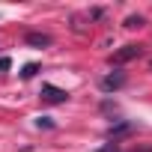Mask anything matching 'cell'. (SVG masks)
<instances>
[{"instance_id":"cell-2","label":"cell","mask_w":152,"mask_h":152,"mask_svg":"<svg viewBox=\"0 0 152 152\" xmlns=\"http://www.w3.org/2000/svg\"><path fill=\"white\" fill-rule=\"evenodd\" d=\"M125 84V72H119V69H113L110 75H104V78H102V93H116L119 87Z\"/></svg>"},{"instance_id":"cell-5","label":"cell","mask_w":152,"mask_h":152,"mask_svg":"<svg viewBox=\"0 0 152 152\" xmlns=\"http://www.w3.org/2000/svg\"><path fill=\"white\" fill-rule=\"evenodd\" d=\"M128 131H131V125H128V122H119V125H110V128H107V137L116 140V137H122V134H128Z\"/></svg>"},{"instance_id":"cell-9","label":"cell","mask_w":152,"mask_h":152,"mask_svg":"<svg viewBox=\"0 0 152 152\" xmlns=\"http://www.w3.org/2000/svg\"><path fill=\"white\" fill-rule=\"evenodd\" d=\"M9 69V57H0V72H6Z\"/></svg>"},{"instance_id":"cell-4","label":"cell","mask_w":152,"mask_h":152,"mask_svg":"<svg viewBox=\"0 0 152 152\" xmlns=\"http://www.w3.org/2000/svg\"><path fill=\"white\" fill-rule=\"evenodd\" d=\"M24 42H27L30 48H48V45H51V36H48V33H27Z\"/></svg>"},{"instance_id":"cell-1","label":"cell","mask_w":152,"mask_h":152,"mask_svg":"<svg viewBox=\"0 0 152 152\" xmlns=\"http://www.w3.org/2000/svg\"><path fill=\"white\" fill-rule=\"evenodd\" d=\"M140 54H143L140 45H122L119 51L110 54V66H122V63H128V60H137Z\"/></svg>"},{"instance_id":"cell-8","label":"cell","mask_w":152,"mask_h":152,"mask_svg":"<svg viewBox=\"0 0 152 152\" xmlns=\"http://www.w3.org/2000/svg\"><path fill=\"white\" fill-rule=\"evenodd\" d=\"M96 152H116V143H107V146H102V149H96Z\"/></svg>"},{"instance_id":"cell-6","label":"cell","mask_w":152,"mask_h":152,"mask_svg":"<svg viewBox=\"0 0 152 152\" xmlns=\"http://www.w3.org/2000/svg\"><path fill=\"white\" fill-rule=\"evenodd\" d=\"M36 72H39V66H36V63H27V66H24V72H21V78H24V81H30Z\"/></svg>"},{"instance_id":"cell-7","label":"cell","mask_w":152,"mask_h":152,"mask_svg":"<svg viewBox=\"0 0 152 152\" xmlns=\"http://www.w3.org/2000/svg\"><path fill=\"white\" fill-rule=\"evenodd\" d=\"M125 27L128 30H137V27H143V18L140 15H131V18H125Z\"/></svg>"},{"instance_id":"cell-3","label":"cell","mask_w":152,"mask_h":152,"mask_svg":"<svg viewBox=\"0 0 152 152\" xmlns=\"http://www.w3.org/2000/svg\"><path fill=\"white\" fill-rule=\"evenodd\" d=\"M42 99H45V102H51V104H60V102H66V99H69V93H66V90H60V87L45 84V87H42Z\"/></svg>"}]
</instances>
